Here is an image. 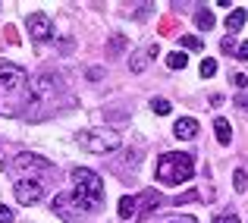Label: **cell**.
Masks as SVG:
<instances>
[{
  "label": "cell",
  "instance_id": "obj_13",
  "mask_svg": "<svg viewBox=\"0 0 248 223\" xmlns=\"http://www.w3.org/2000/svg\"><path fill=\"white\" fill-rule=\"evenodd\" d=\"M179 44H182L186 50H204L201 38H195V35H182V38H179Z\"/></svg>",
  "mask_w": 248,
  "mask_h": 223
},
{
  "label": "cell",
  "instance_id": "obj_18",
  "mask_svg": "<svg viewBox=\"0 0 248 223\" xmlns=\"http://www.w3.org/2000/svg\"><path fill=\"white\" fill-rule=\"evenodd\" d=\"M195 22H198L201 29H211V25H214V13L211 10H201L198 16H195Z\"/></svg>",
  "mask_w": 248,
  "mask_h": 223
},
{
  "label": "cell",
  "instance_id": "obj_2",
  "mask_svg": "<svg viewBox=\"0 0 248 223\" xmlns=\"http://www.w3.org/2000/svg\"><path fill=\"white\" fill-rule=\"evenodd\" d=\"M195 176V157L186 151H167L157 160V182L160 186H182Z\"/></svg>",
  "mask_w": 248,
  "mask_h": 223
},
{
  "label": "cell",
  "instance_id": "obj_11",
  "mask_svg": "<svg viewBox=\"0 0 248 223\" xmlns=\"http://www.w3.org/2000/svg\"><path fill=\"white\" fill-rule=\"evenodd\" d=\"M245 19H248V13L242 10V6H236V10H232L230 16H226V29H230V35L242 29V25H245Z\"/></svg>",
  "mask_w": 248,
  "mask_h": 223
},
{
  "label": "cell",
  "instance_id": "obj_19",
  "mask_svg": "<svg viewBox=\"0 0 248 223\" xmlns=\"http://www.w3.org/2000/svg\"><path fill=\"white\" fill-rule=\"evenodd\" d=\"M214 223H239V214H232V211H226V214H220Z\"/></svg>",
  "mask_w": 248,
  "mask_h": 223
},
{
  "label": "cell",
  "instance_id": "obj_9",
  "mask_svg": "<svg viewBox=\"0 0 248 223\" xmlns=\"http://www.w3.org/2000/svg\"><path fill=\"white\" fill-rule=\"evenodd\" d=\"M116 214H120L123 220L135 217V214H139V195H126V198H120V207H116Z\"/></svg>",
  "mask_w": 248,
  "mask_h": 223
},
{
  "label": "cell",
  "instance_id": "obj_6",
  "mask_svg": "<svg viewBox=\"0 0 248 223\" xmlns=\"http://www.w3.org/2000/svg\"><path fill=\"white\" fill-rule=\"evenodd\" d=\"M13 170H19V173H25V170H29V179H31V170L47 173L50 163L44 160V157H38V154H16V157H13Z\"/></svg>",
  "mask_w": 248,
  "mask_h": 223
},
{
  "label": "cell",
  "instance_id": "obj_25",
  "mask_svg": "<svg viewBox=\"0 0 248 223\" xmlns=\"http://www.w3.org/2000/svg\"><path fill=\"white\" fill-rule=\"evenodd\" d=\"M239 104H242V110L248 113V95H242V97H239Z\"/></svg>",
  "mask_w": 248,
  "mask_h": 223
},
{
  "label": "cell",
  "instance_id": "obj_7",
  "mask_svg": "<svg viewBox=\"0 0 248 223\" xmlns=\"http://www.w3.org/2000/svg\"><path fill=\"white\" fill-rule=\"evenodd\" d=\"M29 35L35 38V41H47V38L54 35V25H50V19L44 16V13H31L29 16Z\"/></svg>",
  "mask_w": 248,
  "mask_h": 223
},
{
  "label": "cell",
  "instance_id": "obj_21",
  "mask_svg": "<svg viewBox=\"0 0 248 223\" xmlns=\"http://www.w3.org/2000/svg\"><path fill=\"white\" fill-rule=\"evenodd\" d=\"M236 57H239V60H248V41L236 44Z\"/></svg>",
  "mask_w": 248,
  "mask_h": 223
},
{
  "label": "cell",
  "instance_id": "obj_26",
  "mask_svg": "<svg viewBox=\"0 0 248 223\" xmlns=\"http://www.w3.org/2000/svg\"><path fill=\"white\" fill-rule=\"evenodd\" d=\"M170 223H195L192 217H179V220H170Z\"/></svg>",
  "mask_w": 248,
  "mask_h": 223
},
{
  "label": "cell",
  "instance_id": "obj_14",
  "mask_svg": "<svg viewBox=\"0 0 248 223\" xmlns=\"http://www.w3.org/2000/svg\"><path fill=\"white\" fill-rule=\"evenodd\" d=\"M151 110H154V113H160V116H167L173 107H170V101H167V97H154V101H151Z\"/></svg>",
  "mask_w": 248,
  "mask_h": 223
},
{
  "label": "cell",
  "instance_id": "obj_23",
  "mask_svg": "<svg viewBox=\"0 0 248 223\" xmlns=\"http://www.w3.org/2000/svg\"><path fill=\"white\" fill-rule=\"evenodd\" d=\"M179 201H198V192H186L182 198H176V205H179Z\"/></svg>",
  "mask_w": 248,
  "mask_h": 223
},
{
  "label": "cell",
  "instance_id": "obj_1",
  "mask_svg": "<svg viewBox=\"0 0 248 223\" xmlns=\"http://www.w3.org/2000/svg\"><path fill=\"white\" fill-rule=\"evenodd\" d=\"M69 201H73L76 214L97 211V205L104 201V182H101V176H97L94 170H88V167H76L73 170V195H69Z\"/></svg>",
  "mask_w": 248,
  "mask_h": 223
},
{
  "label": "cell",
  "instance_id": "obj_3",
  "mask_svg": "<svg viewBox=\"0 0 248 223\" xmlns=\"http://www.w3.org/2000/svg\"><path fill=\"white\" fill-rule=\"evenodd\" d=\"M79 145L85 151H91V154H110V151H116L123 145V139L113 129H85L79 135Z\"/></svg>",
  "mask_w": 248,
  "mask_h": 223
},
{
  "label": "cell",
  "instance_id": "obj_24",
  "mask_svg": "<svg viewBox=\"0 0 248 223\" xmlns=\"http://www.w3.org/2000/svg\"><path fill=\"white\" fill-rule=\"evenodd\" d=\"M223 50H236V41H232V38H223Z\"/></svg>",
  "mask_w": 248,
  "mask_h": 223
},
{
  "label": "cell",
  "instance_id": "obj_20",
  "mask_svg": "<svg viewBox=\"0 0 248 223\" xmlns=\"http://www.w3.org/2000/svg\"><path fill=\"white\" fill-rule=\"evenodd\" d=\"M232 85H236V88H248V76L245 73H236V76H232Z\"/></svg>",
  "mask_w": 248,
  "mask_h": 223
},
{
  "label": "cell",
  "instance_id": "obj_22",
  "mask_svg": "<svg viewBox=\"0 0 248 223\" xmlns=\"http://www.w3.org/2000/svg\"><path fill=\"white\" fill-rule=\"evenodd\" d=\"M0 223H13V211L3 207V205H0Z\"/></svg>",
  "mask_w": 248,
  "mask_h": 223
},
{
  "label": "cell",
  "instance_id": "obj_10",
  "mask_svg": "<svg viewBox=\"0 0 248 223\" xmlns=\"http://www.w3.org/2000/svg\"><path fill=\"white\" fill-rule=\"evenodd\" d=\"M214 132H217V142H220V145H230V139H232V126H230V120L217 116V120H214Z\"/></svg>",
  "mask_w": 248,
  "mask_h": 223
},
{
  "label": "cell",
  "instance_id": "obj_17",
  "mask_svg": "<svg viewBox=\"0 0 248 223\" xmlns=\"http://www.w3.org/2000/svg\"><path fill=\"white\" fill-rule=\"evenodd\" d=\"M232 186H236V192H245V189H248V176H245V170H236V173H232Z\"/></svg>",
  "mask_w": 248,
  "mask_h": 223
},
{
  "label": "cell",
  "instance_id": "obj_15",
  "mask_svg": "<svg viewBox=\"0 0 248 223\" xmlns=\"http://www.w3.org/2000/svg\"><path fill=\"white\" fill-rule=\"evenodd\" d=\"M198 73L204 76V79H211L214 73H217V60H211V57H207V60H201V66H198Z\"/></svg>",
  "mask_w": 248,
  "mask_h": 223
},
{
  "label": "cell",
  "instance_id": "obj_4",
  "mask_svg": "<svg viewBox=\"0 0 248 223\" xmlns=\"http://www.w3.org/2000/svg\"><path fill=\"white\" fill-rule=\"evenodd\" d=\"M29 91V76L13 63H0V97L3 95H19L22 97Z\"/></svg>",
  "mask_w": 248,
  "mask_h": 223
},
{
  "label": "cell",
  "instance_id": "obj_8",
  "mask_svg": "<svg viewBox=\"0 0 248 223\" xmlns=\"http://www.w3.org/2000/svg\"><path fill=\"white\" fill-rule=\"evenodd\" d=\"M173 135H176V139H182V142H192L195 135H198V123H195L192 116H182V120H176Z\"/></svg>",
  "mask_w": 248,
  "mask_h": 223
},
{
  "label": "cell",
  "instance_id": "obj_16",
  "mask_svg": "<svg viewBox=\"0 0 248 223\" xmlns=\"http://www.w3.org/2000/svg\"><path fill=\"white\" fill-rule=\"evenodd\" d=\"M129 66H132V73H141V69L148 66V54H132V60H129Z\"/></svg>",
  "mask_w": 248,
  "mask_h": 223
},
{
  "label": "cell",
  "instance_id": "obj_5",
  "mask_svg": "<svg viewBox=\"0 0 248 223\" xmlns=\"http://www.w3.org/2000/svg\"><path fill=\"white\" fill-rule=\"evenodd\" d=\"M13 192H16V198H19V205H35V201H41L44 198V182L38 179V176H19L16 179V186H13Z\"/></svg>",
  "mask_w": 248,
  "mask_h": 223
},
{
  "label": "cell",
  "instance_id": "obj_12",
  "mask_svg": "<svg viewBox=\"0 0 248 223\" xmlns=\"http://www.w3.org/2000/svg\"><path fill=\"white\" fill-rule=\"evenodd\" d=\"M186 63H188V57L179 54V50H176V54H167V66L170 69H186Z\"/></svg>",
  "mask_w": 248,
  "mask_h": 223
}]
</instances>
